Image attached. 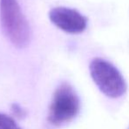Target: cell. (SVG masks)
Segmentation results:
<instances>
[{
  "instance_id": "1",
  "label": "cell",
  "mask_w": 129,
  "mask_h": 129,
  "mask_svg": "<svg viewBox=\"0 0 129 129\" xmlns=\"http://www.w3.org/2000/svg\"><path fill=\"white\" fill-rule=\"evenodd\" d=\"M0 20L4 33L14 46L22 48L29 44L30 26L17 0H0Z\"/></svg>"
},
{
  "instance_id": "2",
  "label": "cell",
  "mask_w": 129,
  "mask_h": 129,
  "mask_svg": "<svg viewBox=\"0 0 129 129\" xmlns=\"http://www.w3.org/2000/svg\"><path fill=\"white\" fill-rule=\"evenodd\" d=\"M90 72L94 83L101 92L111 99H118L126 93L123 76L115 66L101 58H95L90 64Z\"/></svg>"
},
{
  "instance_id": "3",
  "label": "cell",
  "mask_w": 129,
  "mask_h": 129,
  "mask_svg": "<svg viewBox=\"0 0 129 129\" xmlns=\"http://www.w3.org/2000/svg\"><path fill=\"white\" fill-rule=\"evenodd\" d=\"M79 110L80 99L77 92L70 84L63 83L54 91L48 121L54 126H61L76 118Z\"/></svg>"
},
{
  "instance_id": "4",
  "label": "cell",
  "mask_w": 129,
  "mask_h": 129,
  "mask_svg": "<svg viewBox=\"0 0 129 129\" xmlns=\"http://www.w3.org/2000/svg\"><path fill=\"white\" fill-rule=\"evenodd\" d=\"M54 25L69 34H81L87 27V19L79 12L67 7H55L49 12Z\"/></svg>"
},
{
  "instance_id": "5",
  "label": "cell",
  "mask_w": 129,
  "mask_h": 129,
  "mask_svg": "<svg viewBox=\"0 0 129 129\" xmlns=\"http://www.w3.org/2000/svg\"><path fill=\"white\" fill-rule=\"evenodd\" d=\"M0 129H22L12 118L0 113Z\"/></svg>"
},
{
  "instance_id": "6",
  "label": "cell",
  "mask_w": 129,
  "mask_h": 129,
  "mask_svg": "<svg viewBox=\"0 0 129 129\" xmlns=\"http://www.w3.org/2000/svg\"><path fill=\"white\" fill-rule=\"evenodd\" d=\"M12 112L14 116H17V118H23L26 116L25 110L18 104H13L12 105Z\"/></svg>"
}]
</instances>
